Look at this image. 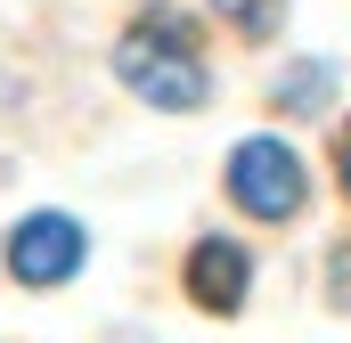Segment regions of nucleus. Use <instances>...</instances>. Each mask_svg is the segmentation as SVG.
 Masks as SVG:
<instances>
[{
    "label": "nucleus",
    "mask_w": 351,
    "mask_h": 343,
    "mask_svg": "<svg viewBox=\"0 0 351 343\" xmlns=\"http://www.w3.org/2000/svg\"><path fill=\"white\" fill-rule=\"evenodd\" d=\"M114 74L123 90H139L147 106H204V58H196V25L188 16H147V25H131L123 41H114Z\"/></svg>",
    "instance_id": "f257e3e1"
},
{
    "label": "nucleus",
    "mask_w": 351,
    "mask_h": 343,
    "mask_svg": "<svg viewBox=\"0 0 351 343\" xmlns=\"http://www.w3.org/2000/svg\"><path fill=\"white\" fill-rule=\"evenodd\" d=\"M327 294H335V303L351 311V237L335 246V261H327Z\"/></svg>",
    "instance_id": "0eeeda50"
},
{
    "label": "nucleus",
    "mask_w": 351,
    "mask_h": 343,
    "mask_svg": "<svg viewBox=\"0 0 351 343\" xmlns=\"http://www.w3.org/2000/svg\"><path fill=\"white\" fill-rule=\"evenodd\" d=\"M327 90H335V74L311 58V66H286V74H278V106H286V115H319Z\"/></svg>",
    "instance_id": "39448f33"
},
{
    "label": "nucleus",
    "mask_w": 351,
    "mask_h": 343,
    "mask_svg": "<svg viewBox=\"0 0 351 343\" xmlns=\"http://www.w3.org/2000/svg\"><path fill=\"white\" fill-rule=\"evenodd\" d=\"M245 286H254V261H245L237 237H204V246L188 254V294H196L204 311H237Z\"/></svg>",
    "instance_id": "20e7f679"
},
{
    "label": "nucleus",
    "mask_w": 351,
    "mask_h": 343,
    "mask_svg": "<svg viewBox=\"0 0 351 343\" xmlns=\"http://www.w3.org/2000/svg\"><path fill=\"white\" fill-rule=\"evenodd\" d=\"M8 270H16L25 286H66V278L82 270V229H74L66 213H25V221L8 229Z\"/></svg>",
    "instance_id": "7ed1b4c3"
},
{
    "label": "nucleus",
    "mask_w": 351,
    "mask_h": 343,
    "mask_svg": "<svg viewBox=\"0 0 351 343\" xmlns=\"http://www.w3.org/2000/svg\"><path fill=\"white\" fill-rule=\"evenodd\" d=\"M213 8H221L237 33H254V41H269V33H278V16H286V0H213Z\"/></svg>",
    "instance_id": "423d86ee"
},
{
    "label": "nucleus",
    "mask_w": 351,
    "mask_h": 343,
    "mask_svg": "<svg viewBox=\"0 0 351 343\" xmlns=\"http://www.w3.org/2000/svg\"><path fill=\"white\" fill-rule=\"evenodd\" d=\"M343 196H351V131H343Z\"/></svg>",
    "instance_id": "6e6552de"
},
{
    "label": "nucleus",
    "mask_w": 351,
    "mask_h": 343,
    "mask_svg": "<svg viewBox=\"0 0 351 343\" xmlns=\"http://www.w3.org/2000/svg\"><path fill=\"white\" fill-rule=\"evenodd\" d=\"M229 196L254 213V221H286L302 213V156L286 139H245L229 156Z\"/></svg>",
    "instance_id": "f03ea898"
}]
</instances>
